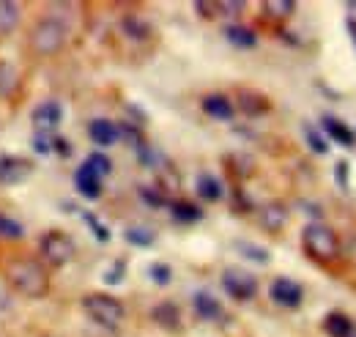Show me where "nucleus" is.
Segmentation results:
<instances>
[{"label":"nucleus","mask_w":356,"mask_h":337,"mask_svg":"<svg viewBox=\"0 0 356 337\" xmlns=\"http://www.w3.org/2000/svg\"><path fill=\"white\" fill-rule=\"evenodd\" d=\"M8 285L25 299H44L49 294V272L36 258H17L6 269Z\"/></svg>","instance_id":"f257e3e1"},{"label":"nucleus","mask_w":356,"mask_h":337,"mask_svg":"<svg viewBox=\"0 0 356 337\" xmlns=\"http://www.w3.org/2000/svg\"><path fill=\"white\" fill-rule=\"evenodd\" d=\"M302 247L312 260L332 263L340 258V236L334 233V228L315 219L310 225H305V230H302Z\"/></svg>","instance_id":"f03ea898"},{"label":"nucleus","mask_w":356,"mask_h":337,"mask_svg":"<svg viewBox=\"0 0 356 337\" xmlns=\"http://www.w3.org/2000/svg\"><path fill=\"white\" fill-rule=\"evenodd\" d=\"M66 42H69V28H66L60 19H55V17L39 19V22L33 25L31 36H28L31 49H33L36 55H42V58L58 55V52L66 47Z\"/></svg>","instance_id":"7ed1b4c3"},{"label":"nucleus","mask_w":356,"mask_h":337,"mask_svg":"<svg viewBox=\"0 0 356 337\" xmlns=\"http://www.w3.org/2000/svg\"><path fill=\"white\" fill-rule=\"evenodd\" d=\"M83 310H86V315H88L93 324H99L104 329H115L124 321V315H127L124 304L115 296H107V294L83 296Z\"/></svg>","instance_id":"20e7f679"},{"label":"nucleus","mask_w":356,"mask_h":337,"mask_svg":"<svg viewBox=\"0 0 356 337\" xmlns=\"http://www.w3.org/2000/svg\"><path fill=\"white\" fill-rule=\"evenodd\" d=\"M74 255H77V244L63 230H47L44 236L39 239V258L44 260L47 266L60 269V266L72 263Z\"/></svg>","instance_id":"39448f33"},{"label":"nucleus","mask_w":356,"mask_h":337,"mask_svg":"<svg viewBox=\"0 0 356 337\" xmlns=\"http://www.w3.org/2000/svg\"><path fill=\"white\" fill-rule=\"evenodd\" d=\"M222 288L225 294L236 301H250L258 294V277L250 274L247 269H238V266H230L222 272Z\"/></svg>","instance_id":"423d86ee"},{"label":"nucleus","mask_w":356,"mask_h":337,"mask_svg":"<svg viewBox=\"0 0 356 337\" xmlns=\"http://www.w3.org/2000/svg\"><path fill=\"white\" fill-rule=\"evenodd\" d=\"M33 175V162L17 154H6L0 157V187H17L25 184Z\"/></svg>","instance_id":"0eeeda50"},{"label":"nucleus","mask_w":356,"mask_h":337,"mask_svg":"<svg viewBox=\"0 0 356 337\" xmlns=\"http://www.w3.org/2000/svg\"><path fill=\"white\" fill-rule=\"evenodd\" d=\"M268 296H271V301H274V304L293 310V307H299V304H302L305 291H302V285H299V283H293L291 277H277V280L271 283V288H268Z\"/></svg>","instance_id":"6e6552de"},{"label":"nucleus","mask_w":356,"mask_h":337,"mask_svg":"<svg viewBox=\"0 0 356 337\" xmlns=\"http://www.w3.org/2000/svg\"><path fill=\"white\" fill-rule=\"evenodd\" d=\"M31 121H33L36 132H49V134H55V129L60 127V121H63V107H60V102H55V99L42 102V104L31 113Z\"/></svg>","instance_id":"1a4fd4ad"},{"label":"nucleus","mask_w":356,"mask_h":337,"mask_svg":"<svg viewBox=\"0 0 356 337\" xmlns=\"http://www.w3.org/2000/svg\"><path fill=\"white\" fill-rule=\"evenodd\" d=\"M321 129H323V134L326 137H332L337 146H343V148H354L356 146V132L346 121H340L337 116H329V113H323L321 116Z\"/></svg>","instance_id":"9d476101"},{"label":"nucleus","mask_w":356,"mask_h":337,"mask_svg":"<svg viewBox=\"0 0 356 337\" xmlns=\"http://www.w3.org/2000/svg\"><path fill=\"white\" fill-rule=\"evenodd\" d=\"M236 104H238V110L247 113V116H266L268 110H271L268 96H264L261 91H252V88H238Z\"/></svg>","instance_id":"9b49d317"},{"label":"nucleus","mask_w":356,"mask_h":337,"mask_svg":"<svg viewBox=\"0 0 356 337\" xmlns=\"http://www.w3.org/2000/svg\"><path fill=\"white\" fill-rule=\"evenodd\" d=\"M258 222H261V228L268 230V233H280V230L288 225V209H285L280 201L264 203V206L258 209Z\"/></svg>","instance_id":"f8f14e48"},{"label":"nucleus","mask_w":356,"mask_h":337,"mask_svg":"<svg viewBox=\"0 0 356 337\" xmlns=\"http://www.w3.org/2000/svg\"><path fill=\"white\" fill-rule=\"evenodd\" d=\"M200 107H203V113H206L209 118H214V121H230L233 113H236V104H233L225 93H209V96H203Z\"/></svg>","instance_id":"ddd939ff"},{"label":"nucleus","mask_w":356,"mask_h":337,"mask_svg":"<svg viewBox=\"0 0 356 337\" xmlns=\"http://www.w3.org/2000/svg\"><path fill=\"white\" fill-rule=\"evenodd\" d=\"M192 310H195V315L203 318V321H217V318H222V304L217 301V296H211L209 291H197V294L192 296Z\"/></svg>","instance_id":"4468645a"},{"label":"nucleus","mask_w":356,"mask_h":337,"mask_svg":"<svg viewBox=\"0 0 356 337\" xmlns=\"http://www.w3.org/2000/svg\"><path fill=\"white\" fill-rule=\"evenodd\" d=\"M74 187L86 201H99L102 198V178L96 173H90L86 165H80L74 173Z\"/></svg>","instance_id":"2eb2a0df"},{"label":"nucleus","mask_w":356,"mask_h":337,"mask_svg":"<svg viewBox=\"0 0 356 337\" xmlns=\"http://www.w3.org/2000/svg\"><path fill=\"white\" fill-rule=\"evenodd\" d=\"M88 137L99 148H107V146L118 143V124H113L107 118H93L88 124Z\"/></svg>","instance_id":"dca6fc26"},{"label":"nucleus","mask_w":356,"mask_h":337,"mask_svg":"<svg viewBox=\"0 0 356 337\" xmlns=\"http://www.w3.org/2000/svg\"><path fill=\"white\" fill-rule=\"evenodd\" d=\"M22 88V77L19 69L8 61H0V99H14Z\"/></svg>","instance_id":"f3484780"},{"label":"nucleus","mask_w":356,"mask_h":337,"mask_svg":"<svg viewBox=\"0 0 356 337\" xmlns=\"http://www.w3.org/2000/svg\"><path fill=\"white\" fill-rule=\"evenodd\" d=\"M22 19V6L11 0H0V39L11 36Z\"/></svg>","instance_id":"a211bd4d"},{"label":"nucleus","mask_w":356,"mask_h":337,"mask_svg":"<svg viewBox=\"0 0 356 337\" xmlns=\"http://www.w3.org/2000/svg\"><path fill=\"white\" fill-rule=\"evenodd\" d=\"M225 39L233 44V47H238V49H252V47H258V33H255L252 28H247V25H238V22H230V25L225 28Z\"/></svg>","instance_id":"6ab92c4d"},{"label":"nucleus","mask_w":356,"mask_h":337,"mask_svg":"<svg viewBox=\"0 0 356 337\" xmlns=\"http://www.w3.org/2000/svg\"><path fill=\"white\" fill-rule=\"evenodd\" d=\"M151 318H154L162 329H173V332H176L178 327H181V310H178V304H173V301H159V304L151 310Z\"/></svg>","instance_id":"aec40b11"},{"label":"nucleus","mask_w":356,"mask_h":337,"mask_svg":"<svg viewBox=\"0 0 356 337\" xmlns=\"http://www.w3.org/2000/svg\"><path fill=\"white\" fill-rule=\"evenodd\" d=\"M168 209L173 214V219L184 222V225H195V222L203 219V209L197 203H192V201H170Z\"/></svg>","instance_id":"412c9836"},{"label":"nucleus","mask_w":356,"mask_h":337,"mask_svg":"<svg viewBox=\"0 0 356 337\" xmlns=\"http://www.w3.org/2000/svg\"><path fill=\"white\" fill-rule=\"evenodd\" d=\"M195 187H197V195H200L203 201H209V203L222 201L225 189H222V181H220L217 175H211V173H200Z\"/></svg>","instance_id":"4be33fe9"},{"label":"nucleus","mask_w":356,"mask_h":337,"mask_svg":"<svg viewBox=\"0 0 356 337\" xmlns=\"http://www.w3.org/2000/svg\"><path fill=\"white\" fill-rule=\"evenodd\" d=\"M323 332L329 337H351L354 335V321L346 313H329L323 318Z\"/></svg>","instance_id":"5701e85b"},{"label":"nucleus","mask_w":356,"mask_h":337,"mask_svg":"<svg viewBox=\"0 0 356 337\" xmlns=\"http://www.w3.org/2000/svg\"><path fill=\"white\" fill-rule=\"evenodd\" d=\"M121 28H124V33L134 39V42H145L148 36H151V25L143 19V17H137V14H127L124 19H121Z\"/></svg>","instance_id":"b1692460"},{"label":"nucleus","mask_w":356,"mask_h":337,"mask_svg":"<svg viewBox=\"0 0 356 337\" xmlns=\"http://www.w3.org/2000/svg\"><path fill=\"white\" fill-rule=\"evenodd\" d=\"M293 11H296L293 0H266L264 3V14L268 19H288V17H293Z\"/></svg>","instance_id":"393cba45"},{"label":"nucleus","mask_w":356,"mask_h":337,"mask_svg":"<svg viewBox=\"0 0 356 337\" xmlns=\"http://www.w3.org/2000/svg\"><path fill=\"white\" fill-rule=\"evenodd\" d=\"M90 173H96L99 178H104V175H110V170H113V162H110V157L107 154H102V151H93L88 154V159L83 162Z\"/></svg>","instance_id":"a878e982"},{"label":"nucleus","mask_w":356,"mask_h":337,"mask_svg":"<svg viewBox=\"0 0 356 337\" xmlns=\"http://www.w3.org/2000/svg\"><path fill=\"white\" fill-rule=\"evenodd\" d=\"M127 242L134 244V247H151L154 242H156V236H154V230H148V228H140V225H134V228H127Z\"/></svg>","instance_id":"bb28decb"},{"label":"nucleus","mask_w":356,"mask_h":337,"mask_svg":"<svg viewBox=\"0 0 356 337\" xmlns=\"http://www.w3.org/2000/svg\"><path fill=\"white\" fill-rule=\"evenodd\" d=\"M22 236H25V228H22L17 219H11V217L0 214V239L17 242V239H22Z\"/></svg>","instance_id":"cd10ccee"},{"label":"nucleus","mask_w":356,"mask_h":337,"mask_svg":"<svg viewBox=\"0 0 356 337\" xmlns=\"http://www.w3.org/2000/svg\"><path fill=\"white\" fill-rule=\"evenodd\" d=\"M302 132H305V140H307V146H310L315 154H326V151H329V143H326V137L318 132V127L305 124V127H302Z\"/></svg>","instance_id":"c85d7f7f"},{"label":"nucleus","mask_w":356,"mask_h":337,"mask_svg":"<svg viewBox=\"0 0 356 337\" xmlns=\"http://www.w3.org/2000/svg\"><path fill=\"white\" fill-rule=\"evenodd\" d=\"M80 214H83L86 225L93 230V239H96V242H102V244H107V242H110V230H107V228H104V225H102V222L93 217V211H80Z\"/></svg>","instance_id":"c756f323"},{"label":"nucleus","mask_w":356,"mask_h":337,"mask_svg":"<svg viewBox=\"0 0 356 337\" xmlns=\"http://www.w3.org/2000/svg\"><path fill=\"white\" fill-rule=\"evenodd\" d=\"M236 250L244 255V258L255 260V263H268V250H266V247H258V244H247V242H238V244H236Z\"/></svg>","instance_id":"7c9ffc66"},{"label":"nucleus","mask_w":356,"mask_h":337,"mask_svg":"<svg viewBox=\"0 0 356 337\" xmlns=\"http://www.w3.org/2000/svg\"><path fill=\"white\" fill-rule=\"evenodd\" d=\"M140 198H143V203H148L151 209H162V206L170 203V201L165 198V192H159V189H154V187H140Z\"/></svg>","instance_id":"2f4dec72"},{"label":"nucleus","mask_w":356,"mask_h":337,"mask_svg":"<svg viewBox=\"0 0 356 337\" xmlns=\"http://www.w3.org/2000/svg\"><path fill=\"white\" fill-rule=\"evenodd\" d=\"M148 277H151L156 285H170V283H173V269H170L168 263H151Z\"/></svg>","instance_id":"473e14b6"},{"label":"nucleus","mask_w":356,"mask_h":337,"mask_svg":"<svg viewBox=\"0 0 356 337\" xmlns=\"http://www.w3.org/2000/svg\"><path fill=\"white\" fill-rule=\"evenodd\" d=\"M217 17H238L244 11V0H217Z\"/></svg>","instance_id":"72a5a7b5"},{"label":"nucleus","mask_w":356,"mask_h":337,"mask_svg":"<svg viewBox=\"0 0 356 337\" xmlns=\"http://www.w3.org/2000/svg\"><path fill=\"white\" fill-rule=\"evenodd\" d=\"M124 274H127V260H115V263L104 272V283H107V285H118V283L124 280Z\"/></svg>","instance_id":"f704fd0d"},{"label":"nucleus","mask_w":356,"mask_h":337,"mask_svg":"<svg viewBox=\"0 0 356 337\" xmlns=\"http://www.w3.org/2000/svg\"><path fill=\"white\" fill-rule=\"evenodd\" d=\"M52 137H55V134H49V132H36V134H33V148H36V154L47 157V154L52 151Z\"/></svg>","instance_id":"c9c22d12"},{"label":"nucleus","mask_w":356,"mask_h":337,"mask_svg":"<svg viewBox=\"0 0 356 337\" xmlns=\"http://www.w3.org/2000/svg\"><path fill=\"white\" fill-rule=\"evenodd\" d=\"M348 162L346 159H340L337 165H334V178H337V187L340 189H348Z\"/></svg>","instance_id":"e433bc0d"},{"label":"nucleus","mask_w":356,"mask_h":337,"mask_svg":"<svg viewBox=\"0 0 356 337\" xmlns=\"http://www.w3.org/2000/svg\"><path fill=\"white\" fill-rule=\"evenodd\" d=\"M195 11H197L203 19H214V17H217V6H214V3H206V0H197V3H195Z\"/></svg>","instance_id":"4c0bfd02"},{"label":"nucleus","mask_w":356,"mask_h":337,"mask_svg":"<svg viewBox=\"0 0 356 337\" xmlns=\"http://www.w3.org/2000/svg\"><path fill=\"white\" fill-rule=\"evenodd\" d=\"M52 151H58L60 157H69L72 154V148H69V140H63V137H52Z\"/></svg>","instance_id":"58836bf2"},{"label":"nucleus","mask_w":356,"mask_h":337,"mask_svg":"<svg viewBox=\"0 0 356 337\" xmlns=\"http://www.w3.org/2000/svg\"><path fill=\"white\" fill-rule=\"evenodd\" d=\"M346 28H348V36H351V42H354V47H356V19L354 17L346 19Z\"/></svg>","instance_id":"ea45409f"},{"label":"nucleus","mask_w":356,"mask_h":337,"mask_svg":"<svg viewBox=\"0 0 356 337\" xmlns=\"http://www.w3.org/2000/svg\"><path fill=\"white\" fill-rule=\"evenodd\" d=\"M351 337H354V335H351Z\"/></svg>","instance_id":"a19ab883"}]
</instances>
